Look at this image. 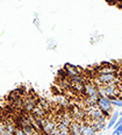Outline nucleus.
<instances>
[{
	"instance_id": "1",
	"label": "nucleus",
	"mask_w": 122,
	"mask_h": 135,
	"mask_svg": "<svg viewBox=\"0 0 122 135\" xmlns=\"http://www.w3.org/2000/svg\"><path fill=\"white\" fill-rule=\"evenodd\" d=\"M83 92H84L85 97H86V99L93 101V103H95V104H96V101H98L99 97H100L99 90H98V85H96L95 83H93V81H89V83L84 84V91Z\"/></svg>"
},
{
	"instance_id": "2",
	"label": "nucleus",
	"mask_w": 122,
	"mask_h": 135,
	"mask_svg": "<svg viewBox=\"0 0 122 135\" xmlns=\"http://www.w3.org/2000/svg\"><path fill=\"white\" fill-rule=\"evenodd\" d=\"M119 84L118 83H113V84H108V85H100L98 86L99 90V94L103 95V97H107V98H113V97H118L120 91H119Z\"/></svg>"
},
{
	"instance_id": "3",
	"label": "nucleus",
	"mask_w": 122,
	"mask_h": 135,
	"mask_svg": "<svg viewBox=\"0 0 122 135\" xmlns=\"http://www.w3.org/2000/svg\"><path fill=\"white\" fill-rule=\"evenodd\" d=\"M96 107L104 113L105 118L110 117V113H112V109H113V105H112V101H110L109 98L100 95L98 101H96Z\"/></svg>"
},
{
	"instance_id": "4",
	"label": "nucleus",
	"mask_w": 122,
	"mask_h": 135,
	"mask_svg": "<svg viewBox=\"0 0 122 135\" xmlns=\"http://www.w3.org/2000/svg\"><path fill=\"white\" fill-rule=\"evenodd\" d=\"M118 83L119 78L116 77L115 74H98L95 77V84L98 86L100 85H108V84Z\"/></svg>"
},
{
	"instance_id": "5",
	"label": "nucleus",
	"mask_w": 122,
	"mask_h": 135,
	"mask_svg": "<svg viewBox=\"0 0 122 135\" xmlns=\"http://www.w3.org/2000/svg\"><path fill=\"white\" fill-rule=\"evenodd\" d=\"M36 105H37V101L34 99L33 97H27L23 99V109L27 113H32Z\"/></svg>"
},
{
	"instance_id": "6",
	"label": "nucleus",
	"mask_w": 122,
	"mask_h": 135,
	"mask_svg": "<svg viewBox=\"0 0 122 135\" xmlns=\"http://www.w3.org/2000/svg\"><path fill=\"white\" fill-rule=\"evenodd\" d=\"M95 134H96L95 129L92 127V125L87 120L81 122V135H95Z\"/></svg>"
},
{
	"instance_id": "7",
	"label": "nucleus",
	"mask_w": 122,
	"mask_h": 135,
	"mask_svg": "<svg viewBox=\"0 0 122 135\" xmlns=\"http://www.w3.org/2000/svg\"><path fill=\"white\" fill-rule=\"evenodd\" d=\"M70 135H81V122L72 120L70 123Z\"/></svg>"
},
{
	"instance_id": "8",
	"label": "nucleus",
	"mask_w": 122,
	"mask_h": 135,
	"mask_svg": "<svg viewBox=\"0 0 122 135\" xmlns=\"http://www.w3.org/2000/svg\"><path fill=\"white\" fill-rule=\"evenodd\" d=\"M86 120L92 125V127L95 129V132H103L104 129L107 128L105 121H100V120H89V119H86Z\"/></svg>"
},
{
	"instance_id": "9",
	"label": "nucleus",
	"mask_w": 122,
	"mask_h": 135,
	"mask_svg": "<svg viewBox=\"0 0 122 135\" xmlns=\"http://www.w3.org/2000/svg\"><path fill=\"white\" fill-rule=\"evenodd\" d=\"M64 69H65V72L69 75V77H72V76H77V75L81 74V70L77 66L72 65V64H66Z\"/></svg>"
},
{
	"instance_id": "10",
	"label": "nucleus",
	"mask_w": 122,
	"mask_h": 135,
	"mask_svg": "<svg viewBox=\"0 0 122 135\" xmlns=\"http://www.w3.org/2000/svg\"><path fill=\"white\" fill-rule=\"evenodd\" d=\"M116 68L110 65V64H105L101 68L98 69V74H115Z\"/></svg>"
},
{
	"instance_id": "11",
	"label": "nucleus",
	"mask_w": 122,
	"mask_h": 135,
	"mask_svg": "<svg viewBox=\"0 0 122 135\" xmlns=\"http://www.w3.org/2000/svg\"><path fill=\"white\" fill-rule=\"evenodd\" d=\"M119 117H120V113H119L118 111H115L114 113H113L112 115H110L109 118V121H108V125H107V129H110L114 127V125L116 123V121H118Z\"/></svg>"
},
{
	"instance_id": "12",
	"label": "nucleus",
	"mask_w": 122,
	"mask_h": 135,
	"mask_svg": "<svg viewBox=\"0 0 122 135\" xmlns=\"http://www.w3.org/2000/svg\"><path fill=\"white\" fill-rule=\"evenodd\" d=\"M110 101H112L113 107H122V99H120L119 97H113L110 98Z\"/></svg>"
},
{
	"instance_id": "13",
	"label": "nucleus",
	"mask_w": 122,
	"mask_h": 135,
	"mask_svg": "<svg viewBox=\"0 0 122 135\" xmlns=\"http://www.w3.org/2000/svg\"><path fill=\"white\" fill-rule=\"evenodd\" d=\"M13 135H27V134L25 133L23 129H22L21 127H18V126H16V129H15V132H14Z\"/></svg>"
},
{
	"instance_id": "14",
	"label": "nucleus",
	"mask_w": 122,
	"mask_h": 135,
	"mask_svg": "<svg viewBox=\"0 0 122 135\" xmlns=\"http://www.w3.org/2000/svg\"><path fill=\"white\" fill-rule=\"evenodd\" d=\"M119 91H120V92H122V83H119Z\"/></svg>"
},
{
	"instance_id": "15",
	"label": "nucleus",
	"mask_w": 122,
	"mask_h": 135,
	"mask_svg": "<svg viewBox=\"0 0 122 135\" xmlns=\"http://www.w3.org/2000/svg\"><path fill=\"white\" fill-rule=\"evenodd\" d=\"M119 98H120V99H122V92H120V93H119V95H118Z\"/></svg>"
},
{
	"instance_id": "16",
	"label": "nucleus",
	"mask_w": 122,
	"mask_h": 135,
	"mask_svg": "<svg viewBox=\"0 0 122 135\" xmlns=\"http://www.w3.org/2000/svg\"><path fill=\"white\" fill-rule=\"evenodd\" d=\"M119 113H120V115H122V111H121V112H119Z\"/></svg>"
},
{
	"instance_id": "17",
	"label": "nucleus",
	"mask_w": 122,
	"mask_h": 135,
	"mask_svg": "<svg viewBox=\"0 0 122 135\" xmlns=\"http://www.w3.org/2000/svg\"><path fill=\"white\" fill-rule=\"evenodd\" d=\"M53 135H58V134H53Z\"/></svg>"
}]
</instances>
